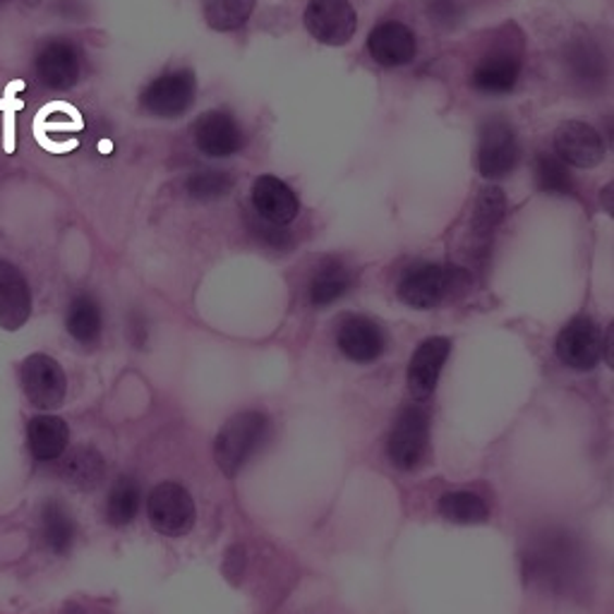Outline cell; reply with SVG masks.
<instances>
[{
	"label": "cell",
	"instance_id": "cell-3",
	"mask_svg": "<svg viewBox=\"0 0 614 614\" xmlns=\"http://www.w3.org/2000/svg\"><path fill=\"white\" fill-rule=\"evenodd\" d=\"M521 159V145L514 127L506 121H488L480 127L476 147V169L488 181H500L514 173Z\"/></svg>",
	"mask_w": 614,
	"mask_h": 614
},
{
	"label": "cell",
	"instance_id": "cell-16",
	"mask_svg": "<svg viewBox=\"0 0 614 614\" xmlns=\"http://www.w3.org/2000/svg\"><path fill=\"white\" fill-rule=\"evenodd\" d=\"M32 315V293L29 283L22 271L0 259V327L15 332L29 320Z\"/></svg>",
	"mask_w": 614,
	"mask_h": 614
},
{
	"label": "cell",
	"instance_id": "cell-27",
	"mask_svg": "<svg viewBox=\"0 0 614 614\" xmlns=\"http://www.w3.org/2000/svg\"><path fill=\"white\" fill-rule=\"evenodd\" d=\"M257 0H205V20L211 29L233 32L250 20Z\"/></svg>",
	"mask_w": 614,
	"mask_h": 614
},
{
	"label": "cell",
	"instance_id": "cell-14",
	"mask_svg": "<svg viewBox=\"0 0 614 614\" xmlns=\"http://www.w3.org/2000/svg\"><path fill=\"white\" fill-rule=\"evenodd\" d=\"M449 351H452V341L442 336H432L428 341H422V344L416 348L408 368V389L413 398L422 401L434 392L444 363L449 358Z\"/></svg>",
	"mask_w": 614,
	"mask_h": 614
},
{
	"label": "cell",
	"instance_id": "cell-26",
	"mask_svg": "<svg viewBox=\"0 0 614 614\" xmlns=\"http://www.w3.org/2000/svg\"><path fill=\"white\" fill-rule=\"evenodd\" d=\"M351 288V274L346 265L339 259H327L320 271L312 277L310 283V303L315 307H324L336 303L341 295H346Z\"/></svg>",
	"mask_w": 614,
	"mask_h": 614
},
{
	"label": "cell",
	"instance_id": "cell-33",
	"mask_svg": "<svg viewBox=\"0 0 614 614\" xmlns=\"http://www.w3.org/2000/svg\"><path fill=\"white\" fill-rule=\"evenodd\" d=\"M253 233L269 247H286L291 243L288 233L283 231V226H274V223H267V221H262L259 217L253 223Z\"/></svg>",
	"mask_w": 614,
	"mask_h": 614
},
{
	"label": "cell",
	"instance_id": "cell-2",
	"mask_svg": "<svg viewBox=\"0 0 614 614\" xmlns=\"http://www.w3.org/2000/svg\"><path fill=\"white\" fill-rule=\"evenodd\" d=\"M468 286L466 269L422 265L410 269L398 283V298L416 310H430Z\"/></svg>",
	"mask_w": 614,
	"mask_h": 614
},
{
	"label": "cell",
	"instance_id": "cell-12",
	"mask_svg": "<svg viewBox=\"0 0 614 614\" xmlns=\"http://www.w3.org/2000/svg\"><path fill=\"white\" fill-rule=\"evenodd\" d=\"M576 552L574 545L564 536H550L540 540L538 545L528 552V569L530 576H538L540 581H548L552 586H562L574 574Z\"/></svg>",
	"mask_w": 614,
	"mask_h": 614
},
{
	"label": "cell",
	"instance_id": "cell-8",
	"mask_svg": "<svg viewBox=\"0 0 614 614\" xmlns=\"http://www.w3.org/2000/svg\"><path fill=\"white\" fill-rule=\"evenodd\" d=\"M149 521L163 536H185L195 524V502L185 488L163 482L149 498Z\"/></svg>",
	"mask_w": 614,
	"mask_h": 614
},
{
	"label": "cell",
	"instance_id": "cell-21",
	"mask_svg": "<svg viewBox=\"0 0 614 614\" xmlns=\"http://www.w3.org/2000/svg\"><path fill=\"white\" fill-rule=\"evenodd\" d=\"M70 440L67 425L56 416H37L27 425L29 452L37 461H56L65 454Z\"/></svg>",
	"mask_w": 614,
	"mask_h": 614
},
{
	"label": "cell",
	"instance_id": "cell-34",
	"mask_svg": "<svg viewBox=\"0 0 614 614\" xmlns=\"http://www.w3.org/2000/svg\"><path fill=\"white\" fill-rule=\"evenodd\" d=\"M430 15L437 25H454L461 17V8L456 0H432Z\"/></svg>",
	"mask_w": 614,
	"mask_h": 614
},
{
	"label": "cell",
	"instance_id": "cell-5",
	"mask_svg": "<svg viewBox=\"0 0 614 614\" xmlns=\"http://www.w3.org/2000/svg\"><path fill=\"white\" fill-rule=\"evenodd\" d=\"M197 79L191 70H173L149 82L142 91V106L159 118H179L195 103Z\"/></svg>",
	"mask_w": 614,
	"mask_h": 614
},
{
	"label": "cell",
	"instance_id": "cell-23",
	"mask_svg": "<svg viewBox=\"0 0 614 614\" xmlns=\"http://www.w3.org/2000/svg\"><path fill=\"white\" fill-rule=\"evenodd\" d=\"M106 464L99 452L94 449H75L73 454H67L61 464V476L70 482L73 488L79 490H91L97 488L103 480Z\"/></svg>",
	"mask_w": 614,
	"mask_h": 614
},
{
	"label": "cell",
	"instance_id": "cell-1",
	"mask_svg": "<svg viewBox=\"0 0 614 614\" xmlns=\"http://www.w3.org/2000/svg\"><path fill=\"white\" fill-rule=\"evenodd\" d=\"M269 434V420L257 410H243L223 425L217 444L214 456L217 464L226 476H235L238 470L255 456L259 446L265 444Z\"/></svg>",
	"mask_w": 614,
	"mask_h": 614
},
{
	"label": "cell",
	"instance_id": "cell-25",
	"mask_svg": "<svg viewBox=\"0 0 614 614\" xmlns=\"http://www.w3.org/2000/svg\"><path fill=\"white\" fill-rule=\"evenodd\" d=\"M41 538L46 548L63 554L73 548L75 521L61 502H46L41 509Z\"/></svg>",
	"mask_w": 614,
	"mask_h": 614
},
{
	"label": "cell",
	"instance_id": "cell-7",
	"mask_svg": "<svg viewBox=\"0 0 614 614\" xmlns=\"http://www.w3.org/2000/svg\"><path fill=\"white\" fill-rule=\"evenodd\" d=\"M557 356L574 370L595 368L605 351V336L590 317H574L557 336Z\"/></svg>",
	"mask_w": 614,
	"mask_h": 614
},
{
	"label": "cell",
	"instance_id": "cell-13",
	"mask_svg": "<svg viewBox=\"0 0 614 614\" xmlns=\"http://www.w3.org/2000/svg\"><path fill=\"white\" fill-rule=\"evenodd\" d=\"M253 207L257 217L274 223V226H288L298 217L300 202L295 193L277 175H259L253 185Z\"/></svg>",
	"mask_w": 614,
	"mask_h": 614
},
{
	"label": "cell",
	"instance_id": "cell-30",
	"mask_svg": "<svg viewBox=\"0 0 614 614\" xmlns=\"http://www.w3.org/2000/svg\"><path fill=\"white\" fill-rule=\"evenodd\" d=\"M440 512L452 524H480L488 518V506L474 492H449L440 500Z\"/></svg>",
	"mask_w": 614,
	"mask_h": 614
},
{
	"label": "cell",
	"instance_id": "cell-4",
	"mask_svg": "<svg viewBox=\"0 0 614 614\" xmlns=\"http://www.w3.org/2000/svg\"><path fill=\"white\" fill-rule=\"evenodd\" d=\"M305 27L324 46H344L358 29V15L348 0H310L305 8Z\"/></svg>",
	"mask_w": 614,
	"mask_h": 614
},
{
	"label": "cell",
	"instance_id": "cell-11",
	"mask_svg": "<svg viewBox=\"0 0 614 614\" xmlns=\"http://www.w3.org/2000/svg\"><path fill=\"white\" fill-rule=\"evenodd\" d=\"M428 446V416L422 408H406L389 437V456L401 470L416 468Z\"/></svg>",
	"mask_w": 614,
	"mask_h": 614
},
{
	"label": "cell",
	"instance_id": "cell-29",
	"mask_svg": "<svg viewBox=\"0 0 614 614\" xmlns=\"http://www.w3.org/2000/svg\"><path fill=\"white\" fill-rule=\"evenodd\" d=\"M235 185V175L223 169H205L193 173L185 183V191L199 202H214V199L226 197Z\"/></svg>",
	"mask_w": 614,
	"mask_h": 614
},
{
	"label": "cell",
	"instance_id": "cell-20",
	"mask_svg": "<svg viewBox=\"0 0 614 614\" xmlns=\"http://www.w3.org/2000/svg\"><path fill=\"white\" fill-rule=\"evenodd\" d=\"M521 77V58L509 51H498L482 58L474 70V87L486 94H506Z\"/></svg>",
	"mask_w": 614,
	"mask_h": 614
},
{
	"label": "cell",
	"instance_id": "cell-9",
	"mask_svg": "<svg viewBox=\"0 0 614 614\" xmlns=\"http://www.w3.org/2000/svg\"><path fill=\"white\" fill-rule=\"evenodd\" d=\"M554 157L562 159L566 167L593 169L605 159V142L600 133L588 123L569 121L562 123L554 133Z\"/></svg>",
	"mask_w": 614,
	"mask_h": 614
},
{
	"label": "cell",
	"instance_id": "cell-31",
	"mask_svg": "<svg viewBox=\"0 0 614 614\" xmlns=\"http://www.w3.org/2000/svg\"><path fill=\"white\" fill-rule=\"evenodd\" d=\"M139 509V488L133 478H121L113 486L106 514L113 526H127Z\"/></svg>",
	"mask_w": 614,
	"mask_h": 614
},
{
	"label": "cell",
	"instance_id": "cell-24",
	"mask_svg": "<svg viewBox=\"0 0 614 614\" xmlns=\"http://www.w3.org/2000/svg\"><path fill=\"white\" fill-rule=\"evenodd\" d=\"M67 332L75 341L85 346L97 344L101 336V310L99 303L91 298V295H77V298L70 303L67 317H65Z\"/></svg>",
	"mask_w": 614,
	"mask_h": 614
},
{
	"label": "cell",
	"instance_id": "cell-28",
	"mask_svg": "<svg viewBox=\"0 0 614 614\" xmlns=\"http://www.w3.org/2000/svg\"><path fill=\"white\" fill-rule=\"evenodd\" d=\"M536 185L548 195H574L576 191L569 167L554 154H540L536 159Z\"/></svg>",
	"mask_w": 614,
	"mask_h": 614
},
{
	"label": "cell",
	"instance_id": "cell-10",
	"mask_svg": "<svg viewBox=\"0 0 614 614\" xmlns=\"http://www.w3.org/2000/svg\"><path fill=\"white\" fill-rule=\"evenodd\" d=\"M193 135L197 147L211 159H223L238 154L245 145V133L238 121L226 111H207L195 121Z\"/></svg>",
	"mask_w": 614,
	"mask_h": 614
},
{
	"label": "cell",
	"instance_id": "cell-32",
	"mask_svg": "<svg viewBox=\"0 0 614 614\" xmlns=\"http://www.w3.org/2000/svg\"><path fill=\"white\" fill-rule=\"evenodd\" d=\"M25 87H27L25 79H13V82H8L3 97H0V113H3V149H5V154H15V149H17L15 118H17V111L25 109V101H22L20 97H15V94L22 91Z\"/></svg>",
	"mask_w": 614,
	"mask_h": 614
},
{
	"label": "cell",
	"instance_id": "cell-22",
	"mask_svg": "<svg viewBox=\"0 0 614 614\" xmlns=\"http://www.w3.org/2000/svg\"><path fill=\"white\" fill-rule=\"evenodd\" d=\"M566 63H569V73L576 79V85L586 89H598L607 77L605 56L590 41L574 44L569 56H566Z\"/></svg>",
	"mask_w": 614,
	"mask_h": 614
},
{
	"label": "cell",
	"instance_id": "cell-18",
	"mask_svg": "<svg viewBox=\"0 0 614 614\" xmlns=\"http://www.w3.org/2000/svg\"><path fill=\"white\" fill-rule=\"evenodd\" d=\"M336 344L353 363H372L384 353L386 341L380 324L368 320V317L353 315L339 327Z\"/></svg>",
	"mask_w": 614,
	"mask_h": 614
},
{
	"label": "cell",
	"instance_id": "cell-17",
	"mask_svg": "<svg viewBox=\"0 0 614 614\" xmlns=\"http://www.w3.org/2000/svg\"><path fill=\"white\" fill-rule=\"evenodd\" d=\"M37 75L41 85L65 91L79 79V51L70 41H49L37 58Z\"/></svg>",
	"mask_w": 614,
	"mask_h": 614
},
{
	"label": "cell",
	"instance_id": "cell-15",
	"mask_svg": "<svg viewBox=\"0 0 614 614\" xmlns=\"http://www.w3.org/2000/svg\"><path fill=\"white\" fill-rule=\"evenodd\" d=\"M368 51L382 67L408 65L416 58V34L404 22H382L370 32Z\"/></svg>",
	"mask_w": 614,
	"mask_h": 614
},
{
	"label": "cell",
	"instance_id": "cell-19",
	"mask_svg": "<svg viewBox=\"0 0 614 614\" xmlns=\"http://www.w3.org/2000/svg\"><path fill=\"white\" fill-rule=\"evenodd\" d=\"M506 217V195L500 185L482 187L474 205V219H470V231H474L476 250L482 253L492 245L494 233L502 226Z\"/></svg>",
	"mask_w": 614,
	"mask_h": 614
},
{
	"label": "cell",
	"instance_id": "cell-6",
	"mask_svg": "<svg viewBox=\"0 0 614 614\" xmlns=\"http://www.w3.org/2000/svg\"><path fill=\"white\" fill-rule=\"evenodd\" d=\"M20 382L25 389L27 398L37 408L51 410L63 404L65 398V374L53 358L44 356V353H34L25 363H22L20 370Z\"/></svg>",
	"mask_w": 614,
	"mask_h": 614
}]
</instances>
